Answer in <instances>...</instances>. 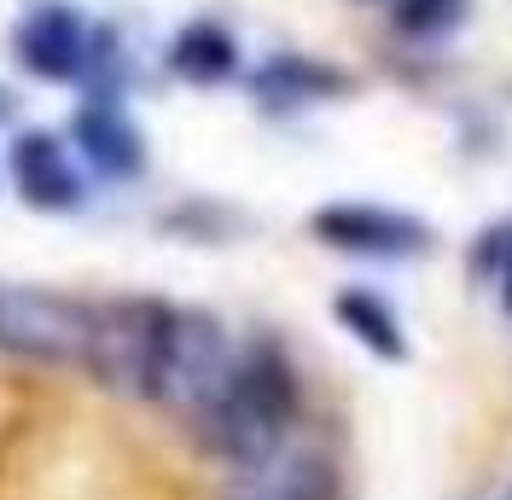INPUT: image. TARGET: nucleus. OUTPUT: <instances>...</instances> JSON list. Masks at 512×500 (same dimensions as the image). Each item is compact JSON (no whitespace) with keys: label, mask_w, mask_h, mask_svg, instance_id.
Returning a JSON list of instances; mask_svg holds the SVG:
<instances>
[{"label":"nucleus","mask_w":512,"mask_h":500,"mask_svg":"<svg viewBox=\"0 0 512 500\" xmlns=\"http://www.w3.org/2000/svg\"><path fill=\"white\" fill-rule=\"evenodd\" d=\"M169 320H175V309L158 303V297H111V303H94V338H88L82 367L105 390H117V396H152Z\"/></svg>","instance_id":"2"},{"label":"nucleus","mask_w":512,"mask_h":500,"mask_svg":"<svg viewBox=\"0 0 512 500\" xmlns=\"http://www.w3.org/2000/svg\"><path fill=\"white\" fill-rule=\"evenodd\" d=\"M233 338L216 314L204 309H175L169 320V338H163V361L158 378H152V402L181 413V419H198L204 407L222 396L227 373H233Z\"/></svg>","instance_id":"3"},{"label":"nucleus","mask_w":512,"mask_h":500,"mask_svg":"<svg viewBox=\"0 0 512 500\" xmlns=\"http://www.w3.org/2000/svg\"><path fill=\"white\" fill-rule=\"evenodd\" d=\"M332 314L344 320V332H350L361 349H373V355H384V361H402V355H408L402 320H396V309L384 303L379 291H344V297L332 303Z\"/></svg>","instance_id":"12"},{"label":"nucleus","mask_w":512,"mask_h":500,"mask_svg":"<svg viewBox=\"0 0 512 500\" xmlns=\"http://www.w3.org/2000/svg\"><path fill=\"white\" fill-rule=\"evenodd\" d=\"M320 245L350 250V256H379V262H402L431 250V227L402 210H379V204H326L309 216Z\"/></svg>","instance_id":"5"},{"label":"nucleus","mask_w":512,"mask_h":500,"mask_svg":"<svg viewBox=\"0 0 512 500\" xmlns=\"http://www.w3.org/2000/svg\"><path fill=\"white\" fill-rule=\"evenodd\" d=\"M297 407H303V384H297L291 355L268 338H256L233 355L222 396L192 419V431L204 442V454H216L227 466H251L262 454H274L280 442H291Z\"/></svg>","instance_id":"1"},{"label":"nucleus","mask_w":512,"mask_h":500,"mask_svg":"<svg viewBox=\"0 0 512 500\" xmlns=\"http://www.w3.org/2000/svg\"><path fill=\"white\" fill-rule=\"evenodd\" d=\"M483 274L501 291V309L512 314V227L507 233H489V250H483Z\"/></svg>","instance_id":"14"},{"label":"nucleus","mask_w":512,"mask_h":500,"mask_svg":"<svg viewBox=\"0 0 512 500\" xmlns=\"http://www.w3.org/2000/svg\"><path fill=\"white\" fill-rule=\"evenodd\" d=\"M88 41H94V30H88L82 12L64 6V0L30 6L24 24L12 30L18 64H24L30 76H41V82H82V70H88Z\"/></svg>","instance_id":"6"},{"label":"nucleus","mask_w":512,"mask_h":500,"mask_svg":"<svg viewBox=\"0 0 512 500\" xmlns=\"http://www.w3.org/2000/svg\"><path fill=\"white\" fill-rule=\"evenodd\" d=\"M507 500H512V495H507Z\"/></svg>","instance_id":"15"},{"label":"nucleus","mask_w":512,"mask_h":500,"mask_svg":"<svg viewBox=\"0 0 512 500\" xmlns=\"http://www.w3.org/2000/svg\"><path fill=\"white\" fill-rule=\"evenodd\" d=\"M76 146H82V157L94 163L99 175H117V181L123 175H140V163H146L140 128L128 123L111 99H94V105L76 111Z\"/></svg>","instance_id":"9"},{"label":"nucleus","mask_w":512,"mask_h":500,"mask_svg":"<svg viewBox=\"0 0 512 500\" xmlns=\"http://www.w3.org/2000/svg\"><path fill=\"white\" fill-rule=\"evenodd\" d=\"M332 94H350V76L332 64L303 59V53H280L256 70V99H268V105H315Z\"/></svg>","instance_id":"10"},{"label":"nucleus","mask_w":512,"mask_h":500,"mask_svg":"<svg viewBox=\"0 0 512 500\" xmlns=\"http://www.w3.org/2000/svg\"><path fill=\"white\" fill-rule=\"evenodd\" d=\"M12 175L35 210H76L82 204V175L70 163V146L53 134H24L12 146Z\"/></svg>","instance_id":"8"},{"label":"nucleus","mask_w":512,"mask_h":500,"mask_svg":"<svg viewBox=\"0 0 512 500\" xmlns=\"http://www.w3.org/2000/svg\"><path fill=\"white\" fill-rule=\"evenodd\" d=\"M94 338V303L41 291V285H0V355L18 361H82Z\"/></svg>","instance_id":"4"},{"label":"nucleus","mask_w":512,"mask_h":500,"mask_svg":"<svg viewBox=\"0 0 512 500\" xmlns=\"http://www.w3.org/2000/svg\"><path fill=\"white\" fill-rule=\"evenodd\" d=\"M169 70L181 82H192V88H216V82H227L239 70V47H233V35L222 24L198 18V24H187L169 41Z\"/></svg>","instance_id":"11"},{"label":"nucleus","mask_w":512,"mask_h":500,"mask_svg":"<svg viewBox=\"0 0 512 500\" xmlns=\"http://www.w3.org/2000/svg\"><path fill=\"white\" fill-rule=\"evenodd\" d=\"M472 0H402L396 6V30L402 35H443L466 18Z\"/></svg>","instance_id":"13"},{"label":"nucleus","mask_w":512,"mask_h":500,"mask_svg":"<svg viewBox=\"0 0 512 500\" xmlns=\"http://www.w3.org/2000/svg\"><path fill=\"white\" fill-rule=\"evenodd\" d=\"M338 471L309 442H280L251 466H233V500H332Z\"/></svg>","instance_id":"7"}]
</instances>
